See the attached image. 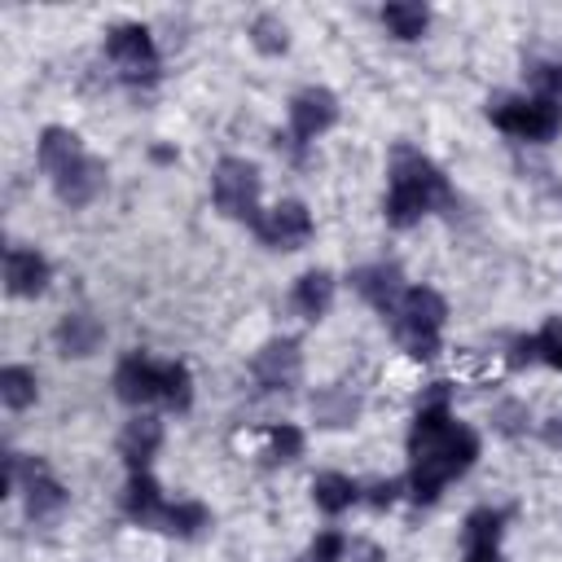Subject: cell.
<instances>
[{
  "label": "cell",
  "mask_w": 562,
  "mask_h": 562,
  "mask_svg": "<svg viewBox=\"0 0 562 562\" xmlns=\"http://www.w3.org/2000/svg\"><path fill=\"white\" fill-rule=\"evenodd\" d=\"M312 211L299 202V198H281V202H272L268 211H259L255 215V224H250V233L263 241V246H272V250H299V246H307L312 241Z\"/></svg>",
  "instance_id": "7"
},
{
  "label": "cell",
  "mask_w": 562,
  "mask_h": 562,
  "mask_svg": "<svg viewBox=\"0 0 562 562\" xmlns=\"http://www.w3.org/2000/svg\"><path fill=\"white\" fill-rule=\"evenodd\" d=\"M479 461V435L474 426L457 422L448 408V382H435L430 395H422L413 426H408V496L417 505H435L439 492L461 479Z\"/></svg>",
  "instance_id": "1"
},
{
  "label": "cell",
  "mask_w": 562,
  "mask_h": 562,
  "mask_svg": "<svg viewBox=\"0 0 562 562\" xmlns=\"http://www.w3.org/2000/svg\"><path fill=\"white\" fill-rule=\"evenodd\" d=\"M53 342L66 360H88L92 351H101L105 342V325L92 316V312H66L57 325H53Z\"/></svg>",
  "instance_id": "15"
},
{
  "label": "cell",
  "mask_w": 562,
  "mask_h": 562,
  "mask_svg": "<svg viewBox=\"0 0 562 562\" xmlns=\"http://www.w3.org/2000/svg\"><path fill=\"white\" fill-rule=\"evenodd\" d=\"M351 290L369 303V307H378L382 312V321L395 312V303H400V294L408 290L404 285V277H400V268L395 263H364V268H356L351 272Z\"/></svg>",
  "instance_id": "14"
},
{
  "label": "cell",
  "mask_w": 562,
  "mask_h": 562,
  "mask_svg": "<svg viewBox=\"0 0 562 562\" xmlns=\"http://www.w3.org/2000/svg\"><path fill=\"white\" fill-rule=\"evenodd\" d=\"M162 404L176 408V413H184L193 404V373H189V364L167 360V369H162Z\"/></svg>",
  "instance_id": "27"
},
{
  "label": "cell",
  "mask_w": 562,
  "mask_h": 562,
  "mask_svg": "<svg viewBox=\"0 0 562 562\" xmlns=\"http://www.w3.org/2000/svg\"><path fill=\"white\" fill-rule=\"evenodd\" d=\"M378 18L395 40H422L430 31V9L422 0H391V4H382Z\"/></svg>",
  "instance_id": "22"
},
{
  "label": "cell",
  "mask_w": 562,
  "mask_h": 562,
  "mask_svg": "<svg viewBox=\"0 0 562 562\" xmlns=\"http://www.w3.org/2000/svg\"><path fill=\"white\" fill-rule=\"evenodd\" d=\"M312 501H316L321 514L338 518V514H347L351 505L364 501V487H360L351 474H342V470H321V474L312 479Z\"/></svg>",
  "instance_id": "19"
},
{
  "label": "cell",
  "mask_w": 562,
  "mask_h": 562,
  "mask_svg": "<svg viewBox=\"0 0 562 562\" xmlns=\"http://www.w3.org/2000/svg\"><path fill=\"white\" fill-rule=\"evenodd\" d=\"M202 527H211V509L202 501H171L162 514V531L176 540H193Z\"/></svg>",
  "instance_id": "25"
},
{
  "label": "cell",
  "mask_w": 562,
  "mask_h": 562,
  "mask_svg": "<svg viewBox=\"0 0 562 562\" xmlns=\"http://www.w3.org/2000/svg\"><path fill=\"white\" fill-rule=\"evenodd\" d=\"M558 66H562V61H558Z\"/></svg>",
  "instance_id": "36"
},
{
  "label": "cell",
  "mask_w": 562,
  "mask_h": 562,
  "mask_svg": "<svg viewBox=\"0 0 562 562\" xmlns=\"http://www.w3.org/2000/svg\"><path fill=\"white\" fill-rule=\"evenodd\" d=\"M250 378L259 391H294L303 378V347L294 338H268L250 356Z\"/></svg>",
  "instance_id": "10"
},
{
  "label": "cell",
  "mask_w": 562,
  "mask_h": 562,
  "mask_svg": "<svg viewBox=\"0 0 562 562\" xmlns=\"http://www.w3.org/2000/svg\"><path fill=\"white\" fill-rule=\"evenodd\" d=\"M501 531H505V514L492 505H479V509H470V518L461 527V544H465V553L470 549H501Z\"/></svg>",
  "instance_id": "24"
},
{
  "label": "cell",
  "mask_w": 562,
  "mask_h": 562,
  "mask_svg": "<svg viewBox=\"0 0 562 562\" xmlns=\"http://www.w3.org/2000/svg\"><path fill=\"white\" fill-rule=\"evenodd\" d=\"M465 562H501V549H470Z\"/></svg>",
  "instance_id": "34"
},
{
  "label": "cell",
  "mask_w": 562,
  "mask_h": 562,
  "mask_svg": "<svg viewBox=\"0 0 562 562\" xmlns=\"http://www.w3.org/2000/svg\"><path fill=\"white\" fill-rule=\"evenodd\" d=\"M540 439H544L549 448H558V452H562V413H553V417L540 426Z\"/></svg>",
  "instance_id": "33"
},
{
  "label": "cell",
  "mask_w": 562,
  "mask_h": 562,
  "mask_svg": "<svg viewBox=\"0 0 562 562\" xmlns=\"http://www.w3.org/2000/svg\"><path fill=\"white\" fill-rule=\"evenodd\" d=\"M347 562H386V549L356 536V540H347Z\"/></svg>",
  "instance_id": "32"
},
{
  "label": "cell",
  "mask_w": 562,
  "mask_h": 562,
  "mask_svg": "<svg viewBox=\"0 0 562 562\" xmlns=\"http://www.w3.org/2000/svg\"><path fill=\"white\" fill-rule=\"evenodd\" d=\"M400 492H404V479H378V483L364 487V501H369L373 509H391V505L400 501Z\"/></svg>",
  "instance_id": "30"
},
{
  "label": "cell",
  "mask_w": 562,
  "mask_h": 562,
  "mask_svg": "<svg viewBox=\"0 0 562 562\" xmlns=\"http://www.w3.org/2000/svg\"><path fill=\"white\" fill-rule=\"evenodd\" d=\"M158 448H162V417L158 413H136V417L123 422V430H119V457H123L127 474L132 470H149V461L158 457Z\"/></svg>",
  "instance_id": "12"
},
{
  "label": "cell",
  "mask_w": 562,
  "mask_h": 562,
  "mask_svg": "<svg viewBox=\"0 0 562 562\" xmlns=\"http://www.w3.org/2000/svg\"><path fill=\"white\" fill-rule=\"evenodd\" d=\"M255 439H259V457H263L268 465H290V461L303 457V430H299L294 422H272V426H263Z\"/></svg>",
  "instance_id": "21"
},
{
  "label": "cell",
  "mask_w": 562,
  "mask_h": 562,
  "mask_svg": "<svg viewBox=\"0 0 562 562\" xmlns=\"http://www.w3.org/2000/svg\"><path fill=\"white\" fill-rule=\"evenodd\" d=\"M509 369H527V364H540V347H536V334H522L509 342Z\"/></svg>",
  "instance_id": "31"
},
{
  "label": "cell",
  "mask_w": 562,
  "mask_h": 562,
  "mask_svg": "<svg viewBox=\"0 0 562 562\" xmlns=\"http://www.w3.org/2000/svg\"><path fill=\"white\" fill-rule=\"evenodd\" d=\"M40 400V378L31 364H4L0 369V404L9 413H26Z\"/></svg>",
  "instance_id": "23"
},
{
  "label": "cell",
  "mask_w": 562,
  "mask_h": 562,
  "mask_svg": "<svg viewBox=\"0 0 562 562\" xmlns=\"http://www.w3.org/2000/svg\"><path fill=\"white\" fill-rule=\"evenodd\" d=\"M452 198L448 176L413 145H395L391 149V171H386V198H382V215L391 228H413L422 224L430 211H439Z\"/></svg>",
  "instance_id": "2"
},
{
  "label": "cell",
  "mask_w": 562,
  "mask_h": 562,
  "mask_svg": "<svg viewBox=\"0 0 562 562\" xmlns=\"http://www.w3.org/2000/svg\"><path fill=\"white\" fill-rule=\"evenodd\" d=\"M176 158H180V154H176V149H167V145H158V149H154V162H176Z\"/></svg>",
  "instance_id": "35"
},
{
  "label": "cell",
  "mask_w": 562,
  "mask_h": 562,
  "mask_svg": "<svg viewBox=\"0 0 562 562\" xmlns=\"http://www.w3.org/2000/svg\"><path fill=\"white\" fill-rule=\"evenodd\" d=\"M246 35H250V44H255L263 57H281V53L290 48V26H285L277 13H255L250 26H246Z\"/></svg>",
  "instance_id": "26"
},
{
  "label": "cell",
  "mask_w": 562,
  "mask_h": 562,
  "mask_svg": "<svg viewBox=\"0 0 562 562\" xmlns=\"http://www.w3.org/2000/svg\"><path fill=\"white\" fill-rule=\"evenodd\" d=\"M312 417H316V426H325V430L351 426V422L360 417V395L347 391V386H321V391L312 395Z\"/></svg>",
  "instance_id": "20"
},
{
  "label": "cell",
  "mask_w": 562,
  "mask_h": 562,
  "mask_svg": "<svg viewBox=\"0 0 562 562\" xmlns=\"http://www.w3.org/2000/svg\"><path fill=\"white\" fill-rule=\"evenodd\" d=\"M303 562H347V536L342 531H321L312 544H307V558Z\"/></svg>",
  "instance_id": "29"
},
{
  "label": "cell",
  "mask_w": 562,
  "mask_h": 562,
  "mask_svg": "<svg viewBox=\"0 0 562 562\" xmlns=\"http://www.w3.org/2000/svg\"><path fill=\"white\" fill-rule=\"evenodd\" d=\"M53 281V263L35 246H9L4 250V290L13 299H40Z\"/></svg>",
  "instance_id": "11"
},
{
  "label": "cell",
  "mask_w": 562,
  "mask_h": 562,
  "mask_svg": "<svg viewBox=\"0 0 562 562\" xmlns=\"http://www.w3.org/2000/svg\"><path fill=\"white\" fill-rule=\"evenodd\" d=\"M536 347H540V364H549V369L562 373V316H549L536 329Z\"/></svg>",
  "instance_id": "28"
},
{
  "label": "cell",
  "mask_w": 562,
  "mask_h": 562,
  "mask_svg": "<svg viewBox=\"0 0 562 562\" xmlns=\"http://www.w3.org/2000/svg\"><path fill=\"white\" fill-rule=\"evenodd\" d=\"M101 189H105V162L92 158V154H83V158L70 162L61 176H53V193H57V202H61V206H75V211L88 206V202H97Z\"/></svg>",
  "instance_id": "13"
},
{
  "label": "cell",
  "mask_w": 562,
  "mask_h": 562,
  "mask_svg": "<svg viewBox=\"0 0 562 562\" xmlns=\"http://www.w3.org/2000/svg\"><path fill=\"white\" fill-rule=\"evenodd\" d=\"M259 189H263V176H259V167L250 158L224 154L211 167V198H215V211L228 215V220L255 224V215H259Z\"/></svg>",
  "instance_id": "6"
},
{
  "label": "cell",
  "mask_w": 562,
  "mask_h": 562,
  "mask_svg": "<svg viewBox=\"0 0 562 562\" xmlns=\"http://www.w3.org/2000/svg\"><path fill=\"white\" fill-rule=\"evenodd\" d=\"M162 369H167V360H154L145 351L123 356L114 364V395L136 413H145L149 404H162Z\"/></svg>",
  "instance_id": "9"
},
{
  "label": "cell",
  "mask_w": 562,
  "mask_h": 562,
  "mask_svg": "<svg viewBox=\"0 0 562 562\" xmlns=\"http://www.w3.org/2000/svg\"><path fill=\"white\" fill-rule=\"evenodd\" d=\"M167 496L158 487V479L149 470H132L127 474V487H123V514L136 522V527H162V514H167Z\"/></svg>",
  "instance_id": "16"
},
{
  "label": "cell",
  "mask_w": 562,
  "mask_h": 562,
  "mask_svg": "<svg viewBox=\"0 0 562 562\" xmlns=\"http://www.w3.org/2000/svg\"><path fill=\"white\" fill-rule=\"evenodd\" d=\"M386 321H391V334L408 360H435L439 356V329L448 321V303L430 285H408Z\"/></svg>",
  "instance_id": "3"
},
{
  "label": "cell",
  "mask_w": 562,
  "mask_h": 562,
  "mask_svg": "<svg viewBox=\"0 0 562 562\" xmlns=\"http://www.w3.org/2000/svg\"><path fill=\"white\" fill-rule=\"evenodd\" d=\"M334 290H338V281H334L329 268H307V272L294 277L290 303H294V312H299L303 321H321V316L334 307Z\"/></svg>",
  "instance_id": "18"
},
{
  "label": "cell",
  "mask_w": 562,
  "mask_h": 562,
  "mask_svg": "<svg viewBox=\"0 0 562 562\" xmlns=\"http://www.w3.org/2000/svg\"><path fill=\"white\" fill-rule=\"evenodd\" d=\"M487 119L514 140L544 145L562 132V101L558 97H536V92H514V97L487 101Z\"/></svg>",
  "instance_id": "4"
},
{
  "label": "cell",
  "mask_w": 562,
  "mask_h": 562,
  "mask_svg": "<svg viewBox=\"0 0 562 562\" xmlns=\"http://www.w3.org/2000/svg\"><path fill=\"white\" fill-rule=\"evenodd\" d=\"M88 149H83V140H79V132H70V127H61V123H48L44 132H40V140H35V162H40V171L53 180V176H61L70 162H79Z\"/></svg>",
  "instance_id": "17"
},
{
  "label": "cell",
  "mask_w": 562,
  "mask_h": 562,
  "mask_svg": "<svg viewBox=\"0 0 562 562\" xmlns=\"http://www.w3.org/2000/svg\"><path fill=\"white\" fill-rule=\"evenodd\" d=\"M105 61L114 66V75L132 88L140 83H154L158 79V44H154V31L145 22H114L105 31Z\"/></svg>",
  "instance_id": "5"
},
{
  "label": "cell",
  "mask_w": 562,
  "mask_h": 562,
  "mask_svg": "<svg viewBox=\"0 0 562 562\" xmlns=\"http://www.w3.org/2000/svg\"><path fill=\"white\" fill-rule=\"evenodd\" d=\"M285 119H290V145L303 149V145H312L316 136H325L338 123V97L329 88H321V83H307V88H299L290 97Z\"/></svg>",
  "instance_id": "8"
}]
</instances>
